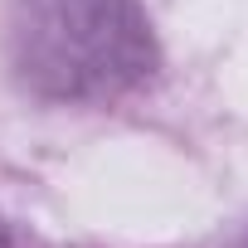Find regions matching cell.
Listing matches in <instances>:
<instances>
[{
  "label": "cell",
  "mask_w": 248,
  "mask_h": 248,
  "mask_svg": "<svg viewBox=\"0 0 248 248\" xmlns=\"http://www.w3.org/2000/svg\"><path fill=\"white\" fill-rule=\"evenodd\" d=\"M15 78L49 102H107L156 68V39L137 0H10Z\"/></svg>",
  "instance_id": "6da1fadb"
},
{
  "label": "cell",
  "mask_w": 248,
  "mask_h": 248,
  "mask_svg": "<svg viewBox=\"0 0 248 248\" xmlns=\"http://www.w3.org/2000/svg\"><path fill=\"white\" fill-rule=\"evenodd\" d=\"M0 248H34V238H30V233H20L10 219H0Z\"/></svg>",
  "instance_id": "7a4b0ae2"
}]
</instances>
